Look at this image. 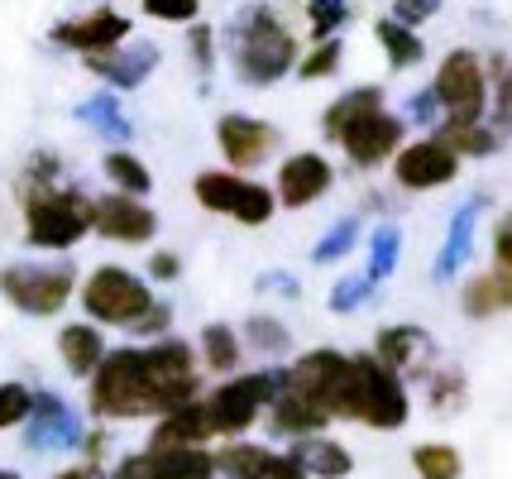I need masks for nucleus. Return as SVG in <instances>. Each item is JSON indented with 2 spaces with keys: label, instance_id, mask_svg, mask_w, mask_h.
<instances>
[{
  "label": "nucleus",
  "instance_id": "obj_49",
  "mask_svg": "<svg viewBox=\"0 0 512 479\" xmlns=\"http://www.w3.org/2000/svg\"><path fill=\"white\" fill-rule=\"evenodd\" d=\"M53 479H111L106 465H87V460H77V465H63Z\"/></svg>",
  "mask_w": 512,
  "mask_h": 479
},
{
  "label": "nucleus",
  "instance_id": "obj_26",
  "mask_svg": "<svg viewBox=\"0 0 512 479\" xmlns=\"http://www.w3.org/2000/svg\"><path fill=\"white\" fill-rule=\"evenodd\" d=\"M201 365L211 369V374H235V365L245 360V345L235 336V326H225V321H211V326H201Z\"/></svg>",
  "mask_w": 512,
  "mask_h": 479
},
{
  "label": "nucleus",
  "instance_id": "obj_31",
  "mask_svg": "<svg viewBox=\"0 0 512 479\" xmlns=\"http://www.w3.org/2000/svg\"><path fill=\"white\" fill-rule=\"evenodd\" d=\"M412 470L417 479H465V460L450 441H422L412 446Z\"/></svg>",
  "mask_w": 512,
  "mask_h": 479
},
{
  "label": "nucleus",
  "instance_id": "obj_40",
  "mask_svg": "<svg viewBox=\"0 0 512 479\" xmlns=\"http://www.w3.org/2000/svg\"><path fill=\"white\" fill-rule=\"evenodd\" d=\"M460 307H465V317H493V312H503V302H498V288H493L489 274L469 278L465 288H460Z\"/></svg>",
  "mask_w": 512,
  "mask_h": 479
},
{
  "label": "nucleus",
  "instance_id": "obj_44",
  "mask_svg": "<svg viewBox=\"0 0 512 479\" xmlns=\"http://www.w3.org/2000/svg\"><path fill=\"white\" fill-rule=\"evenodd\" d=\"M168 326H173V307H168V302H154V307L130 326V336H139V341H163Z\"/></svg>",
  "mask_w": 512,
  "mask_h": 479
},
{
  "label": "nucleus",
  "instance_id": "obj_34",
  "mask_svg": "<svg viewBox=\"0 0 512 479\" xmlns=\"http://www.w3.org/2000/svg\"><path fill=\"white\" fill-rule=\"evenodd\" d=\"M340 58H345V44L340 39H321V44H312V53H302L297 58V77L302 82H321V77H335L340 72Z\"/></svg>",
  "mask_w": 512,
  "mask_h": 479
},
{
  "label": "nucleus",
  "instance_id": "obj_10",
  "mask_svg": "<svg viewBox=\"0 0 512 479\" xmlns=\"http://www.w3.org/2000/svg\"><path fill=\"white\" fill-rule=\"evenodd\" d=\"M192 197L201 202V211L225 216V221H235V226H268V221L278 216L273 187L254 183V178H240V173H225V168H206V173H197Z\"/></svg>",
  "mask_w": 512,
  "mask_h": 479
},
{
  "label": "nucleus",
  "instance_id": "obj_9",
  "mask_svg": "<svg viewBox=\"0 0 512 479\" xmlns=\"http://www.w3.org/2000/svg\"><path fill=\"white\" fill-rule=\"evenodd\" d=\"M431 96L450 125H479L489 111V68L474 48H450L436 68Z\"/></svg>",
  "mask_w": 512,
  "mask_h": 479
},
{
  "label": "nucleus",
  "instance_id": "obj_14",
  "mask_svg": "<svg viewBox=\"0 0 512 479\" xmlns=\"http://www.w3.org/2000/svg\"><path fill=\"white\" fill-rule=\"evenodd\" d=\"M91 230L111 245H149L158 235V211L139 197L106 192V197H91Z\"/></svg>",
  "mask_w": 512,
  "mask_h": 479
},
{
  "label": "nucleus",
  "instance_id": "obj_4",
  "mask_svg": "<svg viewBox=\"0 0 512 479\" xmlns=\"http://www.w3.org/2000/svg\"><path fill=\"white\" fill-rule=\"evenodd\" d=\"M302 58V44L288 29V20L273 5H245L230 24V68L245 87H273L283 82Z\"/></svg>",
  "mask_w": 512,
  "mask_h": 479
},
{
  "label": "nucleus",
  "instance_id": "obj_2",
  "mask_svg": "<svg viewBox=\"0 0 512 479\" xmlns=\"http://www.w3.org/2000/svg\"><path fill=\"white\" fill-rule=\"evenodd\" d=\"M283 374V388L307 398L312 408H321L331 422H359L374 432H402L412 417V393L402 384V374L383 369L369 350L345 355V350H307L297 355Z\"/></svg>",
  "mask_w": 512,
  "mask_h": 479
},
{
  "label": "nucleus",
  "instance_id": "obj_5",
  "mask_svg": "<svg viewBox=\"0 0 512 479\" xmlns=\"http://www.w3.org/2000/svg\"><path fill=\"white\" fill-rule=\"evenodd\" d=\"M24 240L34 250H72L91 235V197L67 183H20Z\"/></svg>",
  "mask_w": 512,
  "mask_h": 479
},
{
  "label": "nucleus",
  "instance_id": "obj_13",
  "mask_svg": "<svg viewBox=\"0 0 512 479\" xmlns=\"http://www.w3.org/2000/svg\"><path fill=\"white\" fill-rule=\"evenodd\" d=\"M460 178V159L441 139H412L393 154V183L402 192H441Z\"/></svg>",
  "mask_w": 512,
  "mask_h": 479
},
{
  "label": "nucleus",
  "instance_id": "obj_28",
  "mask_svg": "<svg viewBox=\"0 0 512 479\" xmlns=\"http://www.w3.org/2000/svg\"><path fill=\"white\" fill-rule=\"evenodd\" d=\"M431 139H441L455 159H489V154H498V135L484 120L479 125H450V120H441Z\"/></svg>",
  "mask_w": 512,
  "mask_h": 479
},
{
  "label": "nucleus",
  "instance_id": "obj_7",
  "mask_svg": "<svg viewBox=\"0 0 512 479\" xmlns=\"http://www.w3.org/2000/svg\"><path fill=\"white\" fill-rule=\"evenodd\" d=\"M77 297H82V312H87L91 326L101 321V326H120V331H130L134 321L158 302L149 278H139L125 264H96L77 283Z\"/></svg>",
  "mask_w": 512,
  "mask_h": 479
},
{
  "label": "nucleus",
  "instance_id": "obj_16",
  "mask_svg": "<svg viewBox=\"0 0 512 479\" xmlns=\"http://www.w3.org/2000/svg\"><path fill=\"white\" fill-rule=\"evenodd\" d=\"M111 479H216V460H211V446H197V451L144 446V451L120 460Z\"/></svg>",
  "mask_w": 512,
  "mask_h": 479
},
{
  "label": "nucleus",
  "instance_id": "obj_6",
  "mask_svg": "<svg viewBox=\"0 0 512 479\" xmlns=\"http://www.w3.org/2000/svg\"><path fill=\"white\" fill-rule=\"evenodd\" d=\"M283 388V374L278 369H245V374H230L225 384H216L206 398H201V412L211 422V436H225V441H240V436L264 422L268 403L278 398Z\"/></svg>",
  "mask_w": 512,
  "mask_h": 479
},
{
  "label": "nucleus",
  "instance_id": "obj_22",
  "mask_svg": "<svg viewBox=\"0 0 512 479\" xmlns=\"http://www.w3.org/2000/svg\"><path fill=\"white\" fill-rule=\"evenodd\" d=\"M206 441H216V436H211V422L201 412V398L178 412H168V417H158L154 436H149V446H158V451H197Z\"/></svg>",
  "mask_w": 512,
  "mask_h": 479
},
{
  "label": "nucleus",
  "instance_id": "obj_19",
  "mask_svg": "<svg viewBox=\"0 0 512 479\" xmlns=\"http://www.w3.org/2000/svg\"><path fill=\"white\" fill-rule=\"evenodd\" d=\"M283 456H288L307 479H350L355 475V456H350V446H340V441L326 436V432L292 441Z\"/></svg>",
  "mask_w": 512,
  "mask_h": 479
},
{
  "label": "nucleus",
  "instance_id": "obj_11",
  "mask_svg": "<svg viewBox=\"0 0 512 479\" xmlns=\"http://www.w3.org/2000/svg\"><path fill=\"white\" fill-rule=\"evenodd\" d=\"M283 144L278 125L273 120H259V115H245V111H225L216 120V149L225 159V173H240L245 178L249 168L273 159V149Z\"/></svg>",
  "mask_w": 512,
  "mask_h": 479
},
{
  "label": "nucleus",
  "instance_id": "obj_37",
  "mask_svg": "<svg viewBox=\"0 0 512 479\" xmlns=\"http://www.w3.org/2000/svg\"><path fill=\"white\" fill-rule=\"evenodd\" d=\"M493 288H498V302H503V312H512V221L508 226H498L493 235Z\"/></svg>",
  "mask_w": 512,
  "mask_h": 479
},
{
  "label": "nucleus",
  "instance_id": "obj_23",
  "mask_svg": "<svg viewBox=\"0 0 512 479\" xmlns=\"http://www.w3.org/2000/svg\"><path fill=\"white\" fill-rule=\"evenodd\" d=\"M58 360L67 365L72 379H91L96 365L106 360V336H101V326H91V321H67L63 331H58Z\"/></svg>",
  "mask_w": 512,
  "mask_h": 479
},
{
  "label": "nucleus",
  "instance_id": "obj_30",
  "mask_svg": "<svg viewBox=\"0 0 512 479\" xmlns=\"http://www.w3.org/2000/svg\"><path fill=\"white\" fill-rule=\"evenodd\" d=\"M398 259H402V230L393 226V221H383V226H374V235H369V264H364V283L374 288V283H383V278H393Z\"/></svg>",
  "mask_w": 512,
  "mask_h": 479
},
{
  "label": "nucleus",
  "instance_id": "obj_17",
  "mask_svg": "<svg viewBox=\"0 0 512 479\" xmlns=\"http://www.w3.org/2000/svg\"><path fill=\"white\" fill-rule=\"evenodd\" d=\"M82 417L67 408L58 393H34V412L24 422V441L29 451H72L82 441Z\"/></svg>",
  "mask_w": 512,
  "mask_h": 479
},
{
  "label": "nucleus",
  "instance_id": "obj_3",
  "mask_svg": "<svg viewBox=\"0 0 512 479\" xmlns=\"http://www.w3.org/2000/svg\"><path fill=\"white\" fill-rule=\"evenodd\" d=\"M321 130L331 144L345 149V159L355 168H383V163L407 144V120L398 111L383 106V87H355V92L335 96L326 115H321Z\"/></svg>",
  "mask_w": 512,
  "mask_h": 479
},
{
  "label": "nucleus",
  "instance_id": "obj_24",
  "mask_svg": "<svg viewBox=\"0 0 512 479\" xmlns=\"http://www.w3.org/2000/svg\"><path fill=\"white\" fill-rule=\"evenodd\" d=\"M426 331L422 326H412V321H398V326H383L379 336H374V360H379L383 369H393V374H402V369H412V365H422V355H426Z\"/></svg>",
  "mask_w": 512,
  "mask_h": 479
},
{
  "label": "nucleus",
  "instance_id": "obj_47",
  "mask_svg": "<svg viewBox=\"0 0 512 479\" xmlns=\"http://www.w3.org/2000/svg\"><path fill=\"white\" fill-rule=\"evenodd\" d=\"M149 278H154V283H178V278H182V259L173 250H154V254H149Z\"/></svg>",
  "mask_w": 512,
  "mask_h": 479
},
{
  "label": "nucleus",
  "instance_id": "obj_36",
  "mask_svg": "<svg viewBox=\"0 0 512 479\" xmlns=\"http://www.w3.org/2000/svg\"><path fill=\"white\" fill-rule=\"evenodd\" d=\"M355 245H359V221H355V216H340V221H335V226L316 240L312 259H316V264H335V259H345Z\"/></svg>",
  "mask_w": 512,
  "mask_h": 479
},
{
  "label": "nucleus",
  "instance_id": "obj_43",
  "mask_svg": "<svg viewBox=\"0 0 512 479\" xmlns=\"http://www.w3.org/2000/svg\"><path fill=\"white\" fill-rule=\"evenodd\" d=\"M446 0H393V15L388 20L402 24V29H417L422 20H436Z\"/></svg>",
  "mask_w": 512,
  "mask_h": 479
},
{
  "label": "nucleus",
  "instance_id": "obj_48",
  "mask_svg": "<svg viewBox=\"0 0 512 479\" xmlns=\"http://www.w3.org/2000/svg\"><path fill=\"white\" fill-rule=\"evenodd\" d=\"M407 115H412V120H422V125H431V120L441 115V106H436V96L431 92H417L412 96V106H407ZM407 115H402V120H407Z\"/></svg>",
  "mask_w": 512,
  "mask_h": 479
},
{
  "label": "nucleus",
  "instance_id": "obj_41",
  "mask_svg": "<svg viewBox=\"0 0 512 479\" xmlns=\"http://www.w3.org/2000/svg\"><path fill=\"white\" fill-rule=\"evenodd\" d=\"M139 10L163 24H197L201 0H139Z\"/></svg>",
  "mask_w": 512,
  "mask_h": 479
},
{
  "label": "nucleus",
  "instance_id": "obj_27",
  "mask_svg": "<svg viewBox=\"0 0 512 479\" xmlns=\"http://www.w3.org/2000/svg\"><path fill=\"white\" fill-rule=\"evenodd\" d=\"M422 379H426V403H431V412L450 417V412H460L469 403V379L455 365H431Z\"/></svg>",
  "mask_w": 512,
  "mask_h": 479
},
{
  "label": "nucleus",
  "instance_id": "obj_12",
  "mask_svg": "<svg viewBox=\"0 0 512 479\" xmlns=\"http://www.w3.org/2000/svg\"><path fill=\"white\" fill-rule=\"evenodd\" d=\"M130 15L115 10V5H96L87 15H72V20H58L48 29V39L67 53H82V58H96V53H111L130 39Z\"/></svg>",
  "mask_w": 512,
  "mask_h": 479
},
{
  "label": "nucleus",
  "instance_id": "obj_38",
  "mask_svg": "<svg viewBox=\"0 0 512 479\" xmlns=\"http://www.w3.org/2000/svg\"><path fill=\"white\" fill-rule=\"evenodd\" d=\"M77 120L96 125L101 135H130V120L120 111V96H96L87 106H77Z\"/></svg>",
  "mask_w": 512,
  "mask_h": 479
},
{
  "label": "nucleus",
  "instance_id": "obj_29",
  "mask_svg": "<svg viewBox=\"0 0 512 479\" xmlns=\"http://www.w3.org/2000/svg\"><path fill=\"white\" fill-rule=\"evenodd\" d=\"M374 39H379V48L388 53V63L393 68H417L426 58V44H422V34L417 29H402V24H393L388 15L383 20H374Z\"/></svg>",
  "mask_w": 512,
  "mask_h": 479
},
{
  "label": "nucleus",
  "instance_id": "obj_46",
  "mask_svg": "<svg viewBox=\"0 0 512 479\" xmlns=\"http://www.w3.org/2000/svg\"><path fill=\"white\" fill-rule=\"evenodd\" d=\"M187 44H192V58H197V68L211 72V63H216V29L197 20V24H192V39H187Z\"/></svg>",
  "mask_w": 512,
  "mask_h": 479
},
{
  "label": "nucleus",
  "instance_id": "obj_42",
  "mask_svg": "<svg viewBox=\"0 0 512 479\" xmlns=\"http://www.w3.org/2000/svg\"><path fill=\"white\" fill-rule=\"evenodd\" d=\"M369 293H374V288L364 283V274H359V278H340V283L331 288V312H340V317H345V312L364 307V302H369Z\"/></svg>",
  "mask_w": 512,
  "mask_h": 479
},
{
  "label": "nucleus",
  "instance_id": "obj_32",
  "mask_svg": "<svg viewBox=\"0 0 512 479\" xmlns=\"http://www.w3.org/2000/svg\"><path fill=\"white\" fill-rule=\"evenodd\" d=\"M474 206H465L455 221H450V235H446V250H441V259H436V278H450L460 264H465V254H469V240H474Z\"/></svg>",
  "mask_w": 512,
  "mask_h": 479
},
{
  "label": "nucleus",
  "instance_id": "obj_21",
  "mask_svg": "<svg viewBox=\"0 0 512 479\" xmlns=\"http://www.w3.org/2000/svg\"><path fill=\"white\" fill-rule=\"evenodd\" d=\"M211 460H216V479H268L283 465V451L259 441H225L211 451Z\"/></svg>",
  "mask_w": 512,
  "mask_h": 479
},
{
  "label": "nucleus",
  "instance_id": "obj_50",
  "mask_svg": "<svg viewBox=\"0 0 512 479\" xmlns=\"http://www.w3.org/2000/svg\"><path fill=\"white\" fill-rule=\"evenodd\" d=\"M268 479H307V475H302V470H297V465H292V460L283 456V465H278V470H273Z\"/></svg>",
  "mask_w": 512,
  "mask_h": 479
},
{
  "label": "nucleus",
  "instance_id": "obj_33",
  "mask_svg": "<svg viewBox=\"0 0 512 479\" xmlns=\"http://www.w3.org/2000/svg\"><path fill=\"white\" fill-rule=\"evenodd\" d=\"M240 345L259 350V355H288L292 336H288V326H283L278 317H249L245 321V341Z\"/></svg>",
  "mask_w": 512,
  "mask_h": 479
},
{
  "label": "nucleus",
  "instance_id": "obj_35",
  "mask_svg": "<svg viewBox=\"0 0 512 479\" xmlns=\"http://www.w3.org/2000/svg\"><path fill=\"white\" fill-rule=\"evenodd\" d=\"M29 412H34V388L20 384V379H5V384H0V432L24 427Z\"/></svg>",
  "mask_w": 512,
  "mask_h": 479
},
{
  "label": "nucleus",
  "instance_id": "obj_45",
  "mask_svg": "<svg viewBox=\"0 0 512 479\" xmlns=\"http://www.w3.org/2000/svg\"><path fill=\"white\" fill-rule=\"evenodd\" d=\"M493 82H498V130H512V63H503V58H493Z\"/></svg>",
  "mask_w": 512,
  "mask_h": 479
},
{
  "label": "nucleus",
  "instance_id": "obj_39",
  "mask_svg": "<svg viewBox=\"0 0 512 479\" xmlns=\"http://www.w3.org/2000/svg\"><path fill=\"white\" fill-rule=\"evenodd\" d=\"M307 5V20H312V44L335 39V29L350 20V5L345 0H302Z\"/></svg>",
  "mask_w": 512,
  "mask_h": 479
},
{
  "label": "nucleus",
  "instance_id": "obj_18",
  "mask_svg": "<svg viewBox=\"0 0 512 479\" xmlns=\"http://www.w3.org/2000/svg\"><path fill=\"white\" fill-rule=\"evenodd\" d=\"M82 68L91 77H101L115 92H134L149 82V72L158 68V48L154 44H134V48H111V53H96V58H82Z\"/></svg>",
  "mask_w": 512,
  "mask_h": 479
},
{
  "label": "nucleus",
  "instance_id": "obj_8",
  "mask_svg": "<svg viewBox=\"0 0 512 479\" xmlns=\"http://www.w3.org/2000/svg\"><path fill=\"white\" fill-rule=\"evenodd\" d=\"M0 297L24 317H58L77 297V274H72L67 259L63 264H39V259L5 264L0 269Z\"/></svg>",
  "mask_w": 512,
  "mask_h": 479
},
{
  "label": "nucleus",
  "instance_id": "obj_20",
  "mask_svg": "<svg viewBox=\"0 0 512 479\" xmlns=\"http://www.w3.org/2000/svg\"><path fill=\"white\" fill-rule=\"evenodd\" d=\"M264 422H268V432H273V436H288V441H302V436H321L326 427H331V417H326V412L312 408L307 398L288 393V388H278V398L268 403Z\"/></svg>",
  "mask_w": 512,
  "mask_h": 479
},
{
  "label": "nucleus",
  "instance_id": "obj_51",
  "mask_svg": "<svg viewBox=\"0 0 512 479\" xmlns=\"http://www.w3.org/2000/svg\"><path fill=\"white\" fill-rule=\"evenodd\" d=\"M0 479H24L20 470H0Z\"/></svg>",
  "mask_w": 512,
  "mask_h": 479
},
{
  "label": "nucleus",
  "instance_id": "obj_15",
  "mask_svg": "<svg viewBox=\"0 0 512 479\" xmlns=\"http://www.w3.org/2000/svg\"><path fill=\"white\" fill-rule=\"evenodd\" d=\"M335 187V168L326 154L316 149H302V154H288L278 163V187H273V202L288 206V211H302V206L321 202Z\"/></svg>",
  "mask_w": 512,
  "mask_h": 479
},
{
  "label": "nucleus",
  "instance_id": "obj_25",
  "mask_svg": "<svg viewBox=\"0 0 512 479\" xmlns=\"http://www.w3.org/2000/svg\"><path fill=\"white\" fill-rule=\"evenodd\" d=\"M101 168H106V178H111V187L120 192V197H149L154 192V173H149V163L139 159V154H130V149H111L106 159H101Z\"/></svg>",
  "mask_w": 512,
  "mask_h": 479
},
{
  "label": "nucleus",
  "instance_id": "obj_1",
  "mask_svg": "<svg viewBox=\"0 0 512 479\" xmlns=\"http://www.w3.org/2000/svg\"><path fill=\"white\" fill-rule=\"evenodd\" d=\"M201 398L197 350L178 336L149 345H120L106 350V360L87 379V412L106 422H144L168 417Z\"/></svg>",
  "mask_w": 512,
  "mask_h": 479
}]
</instances>
